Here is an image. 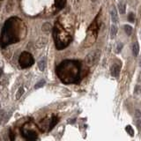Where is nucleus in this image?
Returning a JSON list of instances; mask_svg holds the SVG:
<instances>
[{"mask_svg": "<svg viewBox=\"0 0 141 141\" xmlns=\"http://www.w3.org/2000/svg\"><path fill=\"white\" fill-rule=\"evenodd\" d=\"M57 75L64 84L77 83L79 79L80 65L79 62L66 60L57 66Z\"/></svg>", "mask_w": 141, "mask_h": 141, "instance_id": "1", "label": "nucleus"}, {"mask_svg": "<svg viewBox=\"0 0 141 141\" xmlns=\"http://www.w3.org/2000/svg\"><path fill=\"white\" fill-rule=\"evenodd\" d=\"M53 36L56 42V46L58 50L65 48L71 42V36L69 35V33H66L65 30H64L61 26H58V24L56 25L54 28Z\"/></svg>", "mask_w": 141, "mask_h": 141, "instance_id": "2", "label": "nucleus"}, {"mask_svg": "<svg viewBox=\"0 0 141 141\" xmlns=\"http://www.w3.org/2000/svg\"><path fill=\"white\" fill-rule=\"evenodd\" d=\"M31 124H26L23 126V128L21 130V132L23 137L26 138V141H36L37 137H38V133L35 131V129H37L35 127V125H33V127H30Z\"/></svg>", "mask_w": 141, "mask_h": 141, "instance_id": "3", "label": "nucleus"}, {"mask_svg": "<svg viewBox=\"0 0 141 141\" xmlns=\"http://www.w3.org/2000/svg\"><path fill=\"white\" fill-rule=\"evenodd\" d=\"M19 63L21 68L25 69L28 68V67L32 66L35 63V59H33V56L28 52H22L21 57L19 58Z\"/></svg>", "mask_w": 141, "mask_h": 141, "instance_id": "4", "label": "nucleus"}, {"mask_svg": "<svg viewBox=\"0 0 141 141\" xmlns=\"http://www.w3.org/2000/svg\"><path fill=\"white\" fill-rule=\"evenodd\" d=\"M100 56V51L99 50L92 51L89 54H87V56L86 57V59H85L86 64L88 66H92L93 64H95L98 62V60H99Z\"/></svg>", "mask_w": 141, "mask_h": 141, "instance_id": "5", "label": "nucleus"}, {"mask_svg": "<svg viewBox=\"0 0 141 141\" xmlns=\"http://www.w3.org/2000/svg\"><path fill=\"white\" fill-rule=\"evenodd\" d=\"M121 71V65L119 64H113L110 67V73L113 77H118Z\"/></svg>", "mask_w": 141, "mask_h": 141, "instance_id": "6", "label": "nucleus"}, {"mask_svg": "<svg viewBox=\"0 0 141 141\" xmlns=\"http://www.w3.org/2000/svg\"><path fill=\"white\" fill-rule=\"evenodd\" d=\"M58 121H59V118L57 117V116L53 115L51 116L50 118V126H49V131H50V130H52L54 127L56 126V124L58 123Z\"/></svg>", "mask_w": 141, "mask_h": 141, "instance_id": "7", "label": "nucleus"}, {"mask_svg": "<svg viewBox=\"0 0 141 141\" xmlns=\"http://www.w3.org/2000/svg\"><path fill=\"white\" fill-rule=\"evenodd\" d=\"M110 16H111V21H112L113 23H117L118 22V15H117V12H116V8L113 7L111 8L110 11Z\"/></svg>", "mask_w": 141, "mask_h": 141, "instance_id": "8", "label": "nucleus"}, {"mask_svg": "<svg viewBox=\"0 0 141 141\" xmlns=\"http://www.w3.org/2000/svg\"><path fill=\"white\" fill-rule=\"evenodd\" d=\"M47 42H48V40H47L46 38L41 37L40 39L37 40L36 42H35V46H36V48H38V49H41V48H42V47H44L46 45Z\"/></svg>", "mask_w": 141, "mask_h": 141, "instance_id": "9", "label": "nucleus"}, {"mask_svg": "<svg viewBox=\"0 0 141 141\" xmlns=\"http://www.w3.org/2000/svg\"><path fill=\"white\" fill-rule=\"evenodd\" d=\"M138 53H139V45L137 42H135L132 44V54L134 57H137Z\"/></svg>", "mask_w": 141, "mask_h": 141, "instance_id": "10", "label": "nucleus"}, {"mask_svg": "<svg viewBox=\"0 0 141 141\" xmlns=\"http://www.w3.org/2000/svg\"><path fill=\"white\" fill-rule=\"evenodd\" d=\"M45 67H46V59H45V57H43L42 60H40L39 63H38V68L40 69V71H43L45 70Z\"/></svg>", "mask_w": 141, "mask_h": 141, "instance_id": "11", "label": "nucleus"}, {"mask_svg": "<svg viewBox=\"0 0 141 141\" xmlns=\"http://www.w3.org/2000/svg\"><path fill=\"white\" fill-rule=\"evenodd\" d=\"M117 33V26L116 25H112L110 28V37L111 39H114Z\"/></svg>", "mask_w": 141, "mask_h": 141, "instance_id": "12", "label": "nucleus"}, {"mask_svg": "<svg viewBox=\"0 0 141 141\" xmlns=\"http://www.w3.org/2000/svg\"><path fill=\"white\" fill-rule=\"evenodd\" d=\"M51 28H52V26H51V25L50 23H44L43 25H42V31L45 33H49L50 31L51 30Z\"/></svg>", "mask_w": 141, "mask_h": 141, "instance_id": "13", "label": "nucleus"}, {"mask_svg": "<svg viewBox=\"0 0 141 141\" xmlns=\"http://www.w3.org/2000/svg\"><path fill=\"white\" fill-rule=\"evenodd\" d=\"M125 7H126L125 4H124V3L118 4V11H119L120 14H124L125 13V9H126Z\"/></svg>", "mask_w": 141, "mask_h": 141, "instance_id": "14", "label": "nucleus"}, {"mask_svg": "<svg viewBox=\"0 0 141 141\" xmlns=\"http://www.w3.org/2000/svg\"><path fill=\"white\" fill-rule=\"evenodd\" d=\"M24 92H25V89H24V87H23V86L19 87V90L17 91V93H16V99H17V100H19V98L21 97L22 95L24 93Z\"/></svg>", "mask_w": 141, "mask_h": 141, "instance_id": "15", "label": "nucleus"}, {"mask_svg": "<svg viewBox=\"0 0 141 141\" xmlns=\"http://www.w3.org/2000/svg\"><path fill=\"white\" fill-rule=\"evenodd\" d=\"M124 28L125 33H127V35H131V33H132V28H131V26H129V25H124Z\"/></svg>", "mask_w": 141, "mask_h": 141, "instance_id": "16", "label": "nucleus"}, {"mask_svg": "<svg viewBox=\"0 0 141 141\" xmlns=\"http://www.w3.org/2000/svg\"><path fill=\"white\" fill-rule=\"evenodd\" d=\"M125 131H127V133H128L130 136H131V137H133V136H134V130L132 129V127H131V125H128V126H126V128H125Z\"/></svg>", "mask_w": 141, "mask_h": 141, "instance_id": "17", "label": "nucleus"}, {"mask_svg": "<svg viewBox=\"0 0 141 141\" xmlns=\"http://www.w3.org/2000/svg\"><path fill=\"white\" fill-rule=\"evenodd\" d=\"M45 84H46L45 79H41L39 82H37V83L35 84V89H38V88H40V87H42V86H43Z\"/></svg>", "mask_w": 141, "mask_h": 141, "instance_id": "18", "label": "nucleus"}, {"mask_svg": "<svg viewBox=\"0 0 141 141\" xmlns=\"http://www.w3.org/2000/svg\"><path fill=\"white\" fill-rule=\"evenodd\" d=\"M135 19H136V16L134 12H130L128 14V21L131 22V23H134V22H135Z\"/></svg>", "mask_w": 141, "mask_h": 141, "instance_id": "19", "label": "nucleus"}, {"mask_svg": "<svg viewBox=\"0 0 141 141\" xmlns=\"http://www.w3.org/2000/svg\"><path fill=\"white\" fill-rule=\"evenodd\" d=\"M123 49V43H118L116 47V53H119Z\"/></svg>", "mask_w": 141, "mask_h": 141, "instance_id": "20", "label": "nucleus"}, {"mask_svg": "<svg viewBox=\"0 0 141 141\" xmlns=\"http://www.w3.org/2000/svg\"><path fill=\"white\" fill-rule=\"evenodd\" d=\"M65 1H66V0H58V1H57L58 6H59V7H62V6L65 4Z\"/></svg>", "mask_w": 141, "mask_h": 141, "instance_id": "21", "label": "nucleus"}, {"mask_svg": "<svg viewBox=\"0 0 141 141\" xmlns=\"http://www.w3.org/2000/svg\"><path fill=\"white\" fill-rule=\"evenodd\" d=\"M10 139H11V141H15V136H14V134H13V132L12 131H10Z\"/></svg>", "mask_w": 141, "mask_h": 141, "instance_id": "22", "label": "nucleus"}, {"mask_svg": "<svg viewBox=\"0 0 141 141\" xmlns=\"http://www.w3.org/2000/svg\"><path fill=\"white\" fill-rule=\"evenodd\" d=\"M2 75H3V69L0 68V77H1Z\"/></svg>", "mask_w": 141, "mask_h": 141, "instance_id": "23", "label": "nucleus"}, {"mask_svg": "<svg viewBox=\"0 0 141 141\" xmlns=\"http://www.w3.org/2000/svg\"><path fill=\"white\" fill-rule=\"evenodd\" d=\"M97 0H91V2H96Z\"/></svg>", "mask_w": 141, "mask_h": 141, "instance_id": "24", "label": "nucleus"}, {"mask_svg": "<svg viewBox=\"0 0 141 141\" xmlns=\"http://www.w3.org/2000/svg\"><path fill=\"white\" fill-rule=\"evenodd\" d=\"M140 66H141V59H140Z\"/></svg>", "mask_w": 141, "mask_h": 141, "instance_id": "25", "label": "nucleus"}, {"mask_svg": "<svg viewBox=\"0 0 141 141\" xmlns=\"http://www.w3.org/2000/svg\"><path fill=\"white\" fill-rule=\"evenodd\" d=\"M0 108H1V104H0Z\"/></svg>", "mask_w": 141, "mask_h": 141, "instance_id": "26", "label": "nucleus"}]
</instances>
